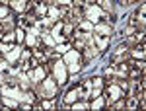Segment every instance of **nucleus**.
Segmentation results:
<instances>
[{
    "label": "nucleus",
    "mask_w": 146,
    "mask_h": 111,
    "mask_svg": "<svg viewBox=\"0 0 146 111\" xmlns=\"http://www.w3.org/2000/svg\"><path fill=\"white\" fill-rule=\"evenodd\" d=\"M0 39H2V33H0Z\"/></svg>",
    "instance_id": "obj_30"
},
{
    "label": "nucleus",
    "mask_w": 146,
    "mask_h": 111,
    "mask_svg": "<svg viewBox=\"0 0 146 111\" xmlns=\"http://www.w3.org/2000/svg\"><path fill=\"white\" fill-rule=\"evenodd\" d=\"M6 64H8L6 60H0V70H6Z\"/></svg>",
    "instance_id": "obj_27"
},
{
    "label": "nucleus",
    "mask_w": 146,
    "mask_h": 111,
    "mask_svg": "<svg viewBox=\"0 0 146 111\" xmlns=\"http://www.w3.org/2000/svg\"><path fill=\"white\" fill-rule=\"evenodd\" d=\"M103 103H105V101H103V98H100V96H98V100H96L94 103H92V107H94V109H100V107L103 105Z\"/></svg>",
    "instance_id": "obj_13"
},
{
    "label": "nucleus",
    "mask_w": 146,
    "mask_h": 111,
    "mask_svg": "<svg viewBox=\"0 0 146 111\" xmlns=\"http://www.w3.org/2000/svg\"><path fill=\"white\" fill-rule=\"evenodd\" d=\"M41 107H45V109H53V107H55V103H53V101H43V103H41Z\"/></svg>",
    "instance_id": "obj_21"
},
{
    "label": "nucleus",
    "mask_w": 146,
    "mask_h": 111,
    "mask_svg": "<svg viewBox=\"0 0 146 111\" xmlns=\"http://www.w3.org/2000/svg\"><path fill=\"white\" fill-rule=\"evenodd\" d=\"M133 55H135L136 58H142V56H144V51H142V49H140V51H135V53H133Z\"/></svg>",
    "instance_id": "obj_25"
},
{
    "label": "nucleus",
    "mask_w": 146,
    "mask_h": 111,
    "mask_svg": "<svg viewBox=\"0 0 146 111\" xmlns=\"http://www.w3.org/2000/svg\"><path fill=\"white\" fill-rule=\"evenodd\" d=\"M100 2H101V8H109V10H111V8H113L111 0H100Z\"/></svg>",
    "instance_id": "obj_19"
},
{
    "label": "nucleus",
    "mask_w": 146,
    "mask_h": 111,
    "mask_svg": "<svg viewBox=\"0 0 146 111\" xmlns=\"http://www.w3.org/2000/svg\"><path fill=\"white\" fill-rule=\"evenodd\" d=\"M101 14H103V12H101L100 6H92L90 10H88V22H92V23H94V22H98Z\"/></svg>",
    "instance_id": "obj_3"
},
{
    "label": "nucleus",
    "mask_w": 146,
    "mask_h": 111,
    "mask_svg": "<svg viewBox=\"0 0 146 111\" xmlns=\"http://www.w3.org/2000/svg\"><path fill=\"white\" fill-rule=\"evenodd\" d=\"M64 62L68 64V70H70V72H78L80 70V55H78V51H66Z\"/></svg>",
    "instance_id": "obj_1"
},
{
    "label": "nucleus",
    "mask_w": 146,
    "mask_h": 111,
    "mask_svg": "<svg viewBox=\"0 0 146 111\" xmlns=\"http://www.w3.org/2000/svg\"><path fill=\"white\" fill-rule=\"evenodd\" d=\"M80 96V88L78 90H72V92H68V96H66V103H72V101L76 100Z\"/></svg>",
    "instance_id": "obj_12"
},
{
    "label": "nucleus",
    "mask_w": 146,
    "mask_h": 111,
    "mask_svg": "<svg viewBox=\"0 0 146 111\" xmlns=\"http://www.w3.org/2000/svg\"><path fill=\"white\" fill-rule=\"evenodd\" d=\"M20 55H22L20 47H12L10 51L6 53V56H8V60H16V58H20Z\"/></svg>",
    "instance_id": "obj_6"
},
{
    "label": "nucleus",
    "mask_w": 146,
    "mask_h": 111,
    "mask_svg": "<svg viewBox=\"0 0 146 111\" xmlns=\"http://www.w3.org/2000/svg\"><path fill=\"white\" fill-rule=\"evenodd\" d=\"M43 78H45V70L43 68H37L33 74H31V80H35V82H41Z\"/></svg>",
    "instance_id": "obj_9"
},
{
    "label": "nucleus",
    "mask_w": 146,
    "mask_h": 111,
    "mask_svg": "<svg viewBox=\"0 0 146 111\" xmlns=\"http://www.w3.org/2000/svg\"><path fill=\"white\" fill-rule=\"evenodd\" d=\"M129 107H131V109H135V107H136V100H135V98L129 101Z\"/></svg>",
    "instance_id": "obj_26"
},
{
    "label": "nucleus",
    "mask_w": 146,
    "mask_h": 111,
    "mask_svg": "<svg viewBox=\"0 0 146 111\" xmlns=\"http://www.w3.org/2000/svg\"><path fill=\"white\" fill-rule=\"evenodd\" d=\"M12 6L16 8L18 12H23L27 8V4H25V0H12Z\"/></svg>",
    "instance_id": "obj_8"
},
{
    "label": "nucleus",
    "mask_w": 146,
    "mask_h": 111,
    "mask_svg": "<svg viewBox=\"0 0 146 111\" xmlns=\"http://www.w3.org/2000/svg\"><path fill=\"white\" fill-rule=\"evenodd\" d=\"M80 27H82L84 31H90V29H94V27H92V22H84V23H80Z\"/></svg>",
    "instance_id": "obj_18"
},
{
    "label": "nucleus",
    "mask_w": 146,
    "mask_h": 111,
    "mask_svg": "<svg viewBox=\"0 0 146 111\" xmlns=\"http://www.w3.org/2000/svg\"><path fill=\"white\" fill-rule=\"evenodd\" d=\"M109 94H111V96H109V101L119 100V98H121V88H117V86H111V88H109Z\"/></svg>",
    "instance_id": "obj_7"
},
{
    "label": "nucleus",
    "mask_w": 146,
    "mask_h": 111,
    "mask_svg": "<svg viewBox=\"0 0 146 111\" xmlns=\"http://www.w3.org/2000/svg\"><path fill=\"white\" fill-rule=\"evenodd\" d=\"M14 37H16L14 33H6V35H4V41H6V43H12V41H14Z\"/></svg>",
    "instance_id": "obj_23"
},
{
    "label": "nucleus",
    "mask_w": 146,
    "mask_h": 111,
    "mask_svg": "<svg viewBox=\"0 0 146 111\" xmlns=\"http://www.w3.org/2000/svg\"><path fill=\"white\" fill-rule=\"evenodd\" d=\"M68 49H70V45H68V43H64V45H58V47H56V51H58V53H66Z\"/></svg>",
    "instance_id": "obj_17"
},
{
    "label": "nucleus",
    "mask_w": 146,
    "mask_h": 111,
    "mask_svg": "<svg viewBox=\"0 0 146 111\" xmlns=\"http://www.w3.org/2000/svg\"><path fill=\"white\" fill-rule=\"evenodd\" d=\"M27 45H31V47H33L35 43H37V39H35V33H31V31H27Z\"/></svg>",
    "instance_id": "obj_14"
},
{
    "label": "nucleus",
    "mask_w": 146,
    "mask_h": 111,
    "mask_svg": "<svg viewBox=\"0 0 146 111\" xmlns=\"http://www.w3.org/2000/svg\"><path fill=\"white\" fill-rule=\"evenodd\" d=\"M84 49H86V58H88V60H90L92 56L98 55V47H94V45H90V47H84Z\"/></svg>",
    "instance_id": "obj_10"
},
{
    "label": "nucleus",
    "mask_w": 146,
    "mask_h": 111,
    "mask_svg": "<svg viewBox=\"0 0 146 111\" xmlns=\"http://www.w3.org/2000/svg\"><path fill=\"white\" fill-rule=\"evenodd\" d=\"M49 16H51V20H56V18L60 16V12L56 10V8H51V10H49Z\"/></svg>",
    "instance_id": "obj_15"
},
{
    "label": "nucleus",
    "mask_w": 146,
    "mask_h": 111,
    "mask_svg": "<svg viewBox=\"0 0 146 111\" xmlns=\"http://www.w3.org/2000/svg\"><path fill=\"white\" fill-rule=\"evenodd\" d=\"M86 107H88V103H74V105H72V109H86Z\"/></svg>",
    "instance_id": "obj_22"
},
{
    "label": "nucleus",
    "mask_w": 146,
    "mask_h": 111,
    "mask_svg": "<svg viewBox=\"0 0 146 111\" xmlns=\"http://www.w3.org/2000/svg\"><path fill=\"white\" fill-rule=\"evenodd\" d=\"M43 43H45V45H53V43H55V39H53V37H51V35L43 33Z\"/></svg>",
    "instance_id": "obj_16"
},
{
    "label": "nucleus",
    "mask_w": 146,
    "mask_h": 111,
    "mask_svg": "<svg viewBox=\"0 0 146 111\" xmlns=\"http://www.w3.org/2000/svg\"><path fill=\"white\" fill-rule=\"evenodd\" d=\"M16 39H18V41H22V39H23V31H22V29L16 31Z\"/></svg>",
    "instance_id": "obj_24"
},
{
    "label": "nucleus",
    "mask_w": 146,
    "mask_h": 111,
    "mask_svg": "<svg viewBox=\"0 0 146 111\" xmlns=\"http://www.w3.org/2000/svg\"><path fill=\"white\" fill-rule=\"evenodd\" d=\"M94 39H96V43H98V49H105V47H107V43H109V35H103V37L94 35Z\"/></svg>",
    "instance_id": "obj_5"
},
{
    "label": "nucleus",
    "mask_w": 146,
    "mask_h": 111,
    "mask_svg": "<svg viewBox=\"0 0 146 111\" xmlns=\"http://www.w3.org/2000/svg\"><path fill=\"white\" fill-rule=\"evenodd\" d=\"M96 31H98V33H101V35H109L111 33V27H109V25H96Z\"/></svg>",
    "instance_id": "obj_11"
},
{
    "label": "nucleus",
    "mask_w": 146,
    "mask_h": 111,
    "mask_svg": "<svg viewBox=\"0 0 146 111\" xmlns=\"http://www.w3.org/2000/svg\"><path fill=\"white\" fill-rule=\"evenodd\" d=\"M0 82H4V78H2V76H0Z\"/></svg>",
    "instance_id": "obj_29"
},
{
    "label": "nucleus",
    "mask_w": 146,
    "mask_h": 111,
    "mask_svg": "<svg viewBox=\"0 0 146 111\" xmlns=\"http://www.w3.org/2000/svg\"><path fill=\"white\" fill-rule=\"evenodd\" d=\"M4 18H8V8L0 6V20H4Z\"/></svg>",
    "instance_id": "obj_20"
},
{
    "label": "nucleus",
    "mask_w": 146,
    "mask_h": 111,
    "mask_svg": "<svg viewBox=\"0 0 146 111\" xmlns=\"http://www.w3.org/2000/svg\"><path fill=\"white\" fill-rule=\"evenodd\" d=\"M55 76H56V80H58L60 84L66 82V66H64L62 60H56L55 62Z\"/></svg>",
    "instance_id": "obj_2"
},
{
    "label": "nucleus",
    "mask_w": 146,
    "mask_h": 111,
    "mask_svg": "<svg viewBox=\"0 0 146 111\" xmlns=\"http://www.w3.org/2000/svg\"><path fill=\"white\" fill-rule=\"evenodd\" d=\"M60 4H70V0H58Z\"/></svg>",
    "instance_id": "obj_28"
},
{
    "label": "nucleus",
    "mask_w": 146,
    "mask_h": 111,
    "mask_svg": "<svg viewBox=\"0 0 146 111\" xmlns=\"http://www.w3.org/2000/svg\"><path fill=\"white\" fill-rule=\"evenodd\" d=\"M43 94H45L47 98H53L55 96V84H53L51 78H47L45 82H43Z\"/></svg>",
    "instance_id": "obj_4"
}]
</instances>
